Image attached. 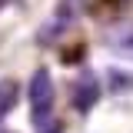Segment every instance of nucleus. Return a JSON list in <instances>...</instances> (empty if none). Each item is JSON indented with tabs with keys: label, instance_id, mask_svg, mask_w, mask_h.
Listing matches in <instances>:
<instances>
[{
	"label": "nucleus",
	"instance_id": "nucleus-6",
	"mask_svg": "<svg viewBox=\"0 0 133 133\" xmlns=\"http://www.w3.org/2000/svg\"><path fill=\"white\" fill-rule=\"evenodd\" d=\"M110 90H133V77H123L120 70H110Z\"/></svg>",
	"mask_w": 133,
	"mask_h": 133
},
{
	"label": "nucleus",
	"instance_id": "nucleus-1",
	"mask_svg": "<svg viewBox=\"0 0 133 133\" xmlns=\"http://www.w3.org/2000/svg\"><path fill=\"white\" fill-rule=\"evenodd\" d=\"M53 103H57V90H53V77L47 66L33 70L30 77V116L37 133H60L57 116H53Z\"/></svg>",
	"mask_w": 133,
	"mask_h": 133
},
{
	"label": "nucleus",
	"instance_id": "nucleus-3",
	"mask_svg": "<svg viewBox=\"0 0 133 133\" xmlns=\"http://www.w3.org/2000/svg\"><path fill=\"white\" fill-rule=\"evenodd\" d=\"M97 100H100V83H97V77L87 70V73H80L77 83H73V110L90 113V110L97 107Z\"/></svg>",
	"mask_w": 133,
	"mask_h": 133
},
{
	"label": "nucleus",
	"instance_id": "nucleus-5",
	"mask_svg": "<svg viewBox=\"0 0 133 133\" xmlns=\"http://www.w3.org/2000/svg\"><path fill=\"white\" fill-rule=\"evenodd\" d=\"M17 97H20V83L17 80H0V123L7 120V113L17 107Z\"/></svg>",
	"mask_w": 133,
	"mask_h": 133
},
{
	"label": "nucleus",
	"instance_id": "nucleus-4",
	"mask_svg": "<svg viewBox=\"0 0 133 133\" xmlns=\"http://www.w3.org/2000/svg\"><path fill=\"white\" fill-rule=\"evenodd\" d=\"M103 43H107V50H113V53H120V57L133 60V20L113 23L110 30L103 33Z\"/></svg>",
	"mask_w": 133,
	"mask_h": 133
},
{
	"label": "nucleus",
	"instance_id": "nucleus-2",
	"mask_svg": "<svg viewBox=\"0 0 133 133\" xmlns=\"http://www.w3.org/2000/svg\"><path fill=\"white\" fill-rule=\"evenodd\" d=\"M70 23H73V3H70V0H60L57 10L50 14V20L43 23V30H37V43H43V47L57 43V40L66 33Z\"/></svg>",
	"mask_w": 133,
	"mask_h": 133
}]
</instances>
